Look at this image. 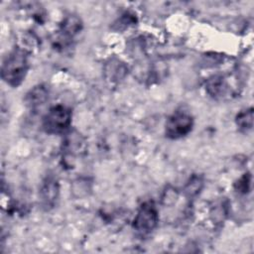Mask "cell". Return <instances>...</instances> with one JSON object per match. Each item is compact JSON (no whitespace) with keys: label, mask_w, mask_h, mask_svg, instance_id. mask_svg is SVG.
<instances>
[{"label":"cell","mask_w":254,"mask_h":254,"mask_svg":"<svg viewBox=\"0 0 254 254\" xmlns=\"http://www.w3.org/2000/svg\"><path fill=\"white\" fill-rule=\"evenodd\" d=\"M29 68L28 53L22 48H15L4 60L1 76L11 86H18L24 80Z\"/></svg>","instance_id":"obj_1"},{"label":"cell","mask_w":254,"mask_h":254,"mask_svg":"<svg viewBox=\"0 0 254 254\" xmlns=\"http://www.w3.org/2000/svg\"><path fill=\"white\" fill-rule=\"evenodd\" d=\"M71 111L66 106L58 104L49 109L43 117L42 126L49 134L64 133L70 125Z\"/></svg>","instance_id":"obj_2"},{"label":"cell","mask_w":254,"mask_h":254,"mask_svg":"<svg viewBox=\"0 0 254 254\" xmlns=\"http://www.w3.org/2000/svg\"><path fill=\"white\" fill-rule=\"evenodd\" d=\"M193 119L185 111H176L166 122L165 133L170 139H180L188 135L192 128Z\"/></svg>","instance_id":"obj_3"},{"label":"cell","mask_w":254,"mask_h":254,"mask_svg":"<svg viewBox=\"0 0 254 254\" xmlns=\"http://www.w3.org/2000/svg\"><path fill=\"white\" fill-rule=\"evenodd\" d=\"M159 214L153 201H145L141 204L134 220L133 227L140 233H149L158 224Z\"/></svg>","instance_id":"obj_4"},{"label":"cell","mask_w":254,"mask_h":254,"mask_svg":"<svg viewBox=\"0 0 254 254\" xmlns=\"http://www.w3.org/2000/svg\"><path fill=\"white\" fill-rule=\"evenodd\" d=\"M60 187L55 176L49 175L43 181L40 189V198L44 207L47 209L53 207L59 197Z\"/></svg>","instance_id":"obj_5"},{"label":"cell","mask_w":254,"mask_h":254,"mask_svg":"<svg viewBox=\"0 0 254 254\" xmlns=\"http://www.w3.org/2000/svg\"><path fill=\"white\" fill-rule=\"evenodd\" d=\"M84 140L79 133L70 132L67 134L64 143V151H65V156L74 157L75 155H79L84 151Z\"/></svg>","instance_id":"obj_6"},{"label":"cell","mask_w":254,"mask_h":254,"mask_svg":"<svg viewBox=\"0 0 254 254\" xmlns=\"http://www.w3.org/2000/svg\"><path fill=\"white\" fill-rule=\"evenodd\" d=\"M49 97V89L47 88L46 85L40 84L32 88L26 96V101L27 104L32 108L36 109L39 106L43 105Z\"/></svg>","instance_id":"obj_7"},{"label":"cell","mask_w":254,"mask_h":254,"mask_svg":"<svg viewBox=\"0 0 254 254\" xmlns=\"http://www.w3.org/2000/svg\"><path fill=\"white\" fill-rule=\"evenodd\" d=\"M81 29L80 20L73 15L66 17L61 27V34L65 36L66 38H72L75 34H77Z\"/></svg>","instance_id":"obj_8"},{"label":"cell","mask_w":254,"mask_h":254,"mask_svg":"<svg viewBox=\"0 0 254 254\" xmlns=\"http://www.w3.org/2000/svg\"><path fill=\"white\" fill-rule=\"evenodd\" d=\"M205 86L207 92L212 96L222 95L225 89L224 80L220 76H212L207 80Z\"/></svg>","instance_id":"obj_9"},{"label":"cell","mask_w":254,"mask_h":254,"mask_svg":"<svg viewBox=\"0 0 254 254\" xmlns=\"http://www.w3.org/2000/svg\"><path fill=\"white\" fill-rule=\"evenodd\" d=\"M236 124L240 129L250 130L253 126V109L249 108L241 111L236 116Z\"/></svg>","instance_id":"obj_10"},{"label":"cell","mask_w":254,"mask_h":254,"mask_svg":"<svg viewBox=\"0 0 254 254\" xmlns=\"http://www.w3.org/2000/svg\"><path fill=\"white\" fill-rule=\"evenodd\" d=\"M249 186H250V176L249 174H245L240 180H238V182L236 183L235 187L236 190L240 192H246L249 190Z\"/></svg>","instance_id":"obj_11"}]
</instances>
